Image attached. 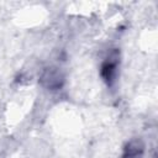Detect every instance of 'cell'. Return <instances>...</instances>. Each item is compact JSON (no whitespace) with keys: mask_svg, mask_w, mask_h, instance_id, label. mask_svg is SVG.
Segmentation results:
<instances>
[{"mask_svg":"<svg viewBox=\"0 0 158 158\" xmlns=\"http://www.w3.org/2000/svg\"><path fill=\"white\" fill-rule=\"evenodd\" d=\"M118 52L111 51L109 56L105 58V60L101 64V77L104 81H106L107 85H112L116 75H117V67H118Z\"/></svg>","mask_w":158,"mask_h":158,"instance_id":"6da1fadb","label":"cell"},{"mask_svg":"<svg viewBox=\"0 0 158 158\" xmlns=\"http://www.w3.org/2000/svg\"><path fill=\"white\" fill-rule=\"evenodd\" d=\"M63 81H64L63 74L60 73V70L58 68H54V67L47 68L41 75L42 85L51 90H57V89L62 88Z\"/></svg>","mask_w":158,"mask_h":158,"instance_id":"7a4b0ae2","label":"cell"},{"mask_svg":"<svg viewBox=\"0 0 158 158\" xmlns=\"http://www.w3.org/2000/svg\"><path fill=\"white\" fill-rule=\"evenodd\" d=\"M144 152V144L141 139L135 138L126 143L123 147L122 158H142Z\"/></svg>","mask_w":158,"mask_h":158,"instance_id":"3957f363","label":"cell"}]
</instances>
